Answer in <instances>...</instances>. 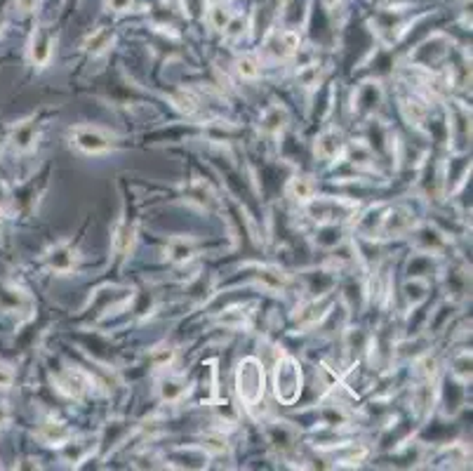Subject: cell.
<instances>
[{
    "instance_id": "obj_1",
    "label": "cell",
    "mask_w": 473,
    "mask_h": 471,
    "mask_svg": "<svg viewBox=\"0 0 473 471\" xmlns=\"http://www.w3.org/2000/svg\"><path fill=\"white\" fill-rule=\"evenodd\" d=\"M236 382H238V393H241V398L248 403V408H252V405H257L259 401H262V396H264V370H262V365H259L257 358H245L243 360L241 367H238Z\"/></svg>"
},
{
    "instance_id": "obj_2",
    "label": "cell",
    "mask_w": 473,
    "mask_h": 471,
    "mask_svg": "<svg viewBox=\"0 0 473 471\" xmlns=\"http://www.w3.org/2000/svg\"><path fill=\"white\" fill-rule=\"evenodd\" d=\"M302 391V370L295 358H283L276 365V396L283 403H295Z\"/></svg>"
},
{
    "instance_id": "obj_3",
    "label": "cell",
    "mask_w": 473,
    "mask_h": 471,
    "mask_svg": "<svg viewBox=\"0 0 473 471\" xmlns=\"http://www.w3.org/2000/svg\"><path fill=\"white\" fill-rule=\"evenodd\" d=\"M73 144L80 148L83 153L97 156L111 148V137L106 132H101L99 127H76L73 130Z\"/></svg>"
},
{
    "instance_id": "obj_4",
    "label": "cell",
    "mask_w": 473,
    "mask_h": 471,
    "mask_svg": "<svg viewBox=\"0 0 473 471\" xmlns=\"http://www.w3.org/2000/svg\"><path fill=\"white\" fill-rule=\"evenodd\" d=\"M55 384H57V389L64 393V396L83 398L87 393V389H90V377L83 370H78V367H69V370H64V372L57 375Z\"/></svg>"
},
{
    "instance_id": "obj_5",
    "label": "cell",
    "mask_w": 473,
    "mask_h": 471,
    "mask_svg": "<svg viewBox=\"0 0 473 471\" xmlns=\"http://www.w3.org/2000/svg\"><path fill=\"white\" fill-rule=\"evenodd\" d=\"M299 43H302V38L297 31L285 29V31H278V34H274L269 38L267 50L276 57V59H285V57L295 55L297 50H299Z\"/></svg>"
},
{
    "instance_id": "obj_6",
    "label": "cell",
    "mask_w": 473,
    "mask_h": 471,
    "mask_svg": "<svg viewBox=\"0 0 473 471\" xmlns=\"http://www.w3.org/2000/svg\"><path fill=\"white\" fill-rule=\"evenodd\" d=\"M38 436L48 445H66L71 441V429L64 422H59V419H48V422L41 424Z\"/></svg>"
},
{
    "instance_id": "obj_7",
    "label": "cell",
    "mask_w": 473,
    "mask_h": 471,
    "mask_svg": "<svg viewBox=\"0 0 473 471\" xmlns=\"http://www.w3.org/2000/svg\"><path fill=\"white\" fill-rule=\"evenodd\" d=\"M52 55V36L45 29H36L31 38V62L36 66H45Z\"/></svg>"
},
{
    "instance_id": "obj_8",
    "label": "cell",
    "mask_w": 473,
    "mask_h": 471,
    "mask_svg": "<svg viewBox=\"0 0 473 471\" xmlns=\"http://www.w3.org/2000/svg\"><path fill=\"white\" fill-rule=\"evenodd\" d=\"M341 153H344V141L334 130L320 134L316 141V156H320L323 160H337Z\"/></svg>"
},
{
    "instance_id": "obj_9",
    "label": "cell",
    "mask_w": 473,
    "mask_h": 471,
    "mask_svg": "<svg viewBox=\"0 0 473 471\" xmlns=\"http://www.w3.org/2000/svg\"><path fill=\"white\" fill-rule=\"evenodd\" d=\"M288 193H290V198L297 203H311L313 201L316 186H313V182H311V177H295V179H290Z\"/></svg>"
},
{
    "instance_id": "obj_10",
    "label": "cell",
    "mask_w": 473,
    "mask_h": 471,
    "mask_svg": "<svg viewBox=\"0 0 473 471\" xmlns=\"http://www.w3.org/2000/svg\"><path fill=\"white\" fill-rule=\"evenodd\" d=\"M36 127L34 122H22V125L15 127V132H12L10 141L15 144L17 151H31V148L36 146Z\"/></svg>"
},
{
    "instance_id": "obj_11",
    "label": "cell",
    "mask_w": 473,
    "mask_h": 471,
    "mask_svg": "<svg viewBox=\"0 0 473 471\" xmlns=\"http://www.w3.org/2000/svg\"><path fill=\"white\" fill-rule=\"evenodd\" d=\"M73 264H76V255H73V250L66 248V245H59V248L52 250L50 267L55 271H59V274H69V271L73 269Z\"/></svg>"
},
{
    "instance_id": "obj_12",
    "label": "cell",
    "mask_w": 473,
    "mask_h": 471,
    "mask_svg": "<svg viewBox=\"0 0 473 471\" xmlns=\"http://www.w3.org/2000/svg\"><path fill=\"white\" fill-rule=\"evenodd\" d=\"M231 17L233 15H231L229 5H226L224 0H217V3H212L210 10H207V22H210V27L217 29V31H224L226 24L231 22Z\"/></svg>"
},
{
    "instance_id": "obj_13",
    "label": "cell",
    "mask_w": 473,
    "mask_h": 471,
    "mask_svg": "<svg viewBox=\"0 0 473 471\" xmlns=\"http://www.w3.org/2000/svg\"><path fill=\"white\" fill-rule=\"evenodd\" d=\"M259 283H262L264 288L269 290H283L285 286L290 283L288 274L276 267H264L262 271H259Z\"/></svg>"
},
{
    "instance_id": "obj_14",
    "label": "cell",
    "mask_w": 473,
    "mask_h": 471,
    "mask_svg": "<svg viewBox=\"0 0 473 471\" xmlns=\"http://www.w3.org/2000/svg\"><path fill=\"white\" fill-rule=\"evenodd\" d=\"M111 43H113L111 31L99 29V31H94V34L87 38L85 48H87V52H90V55L99 57V55H104V52H108V48H111Z\"/></svg>"
},
{
    "instance_id": "obj_15",
    "label": "cell",
    "mask_w": 473,
    "mask_h": 471,
    "mask_svg": "<svg viewBox=\"0 0 473 471\" xmlns=\"http://www.w3.org/2000/svg\"><path fill=\"white\" fill-rule=\"evenodd\" d=\"M285 120H288V113H285V108L271 106L262 115V130L264 132H281L283 125H285Z\"/></svg>"
},
{
    "instance_id": "obj_16",
    "label": "cell",
    "mask_w": 473,
    "mask_h": 471,
    "mask_svg": "<svg viewBox=\"0 0 473 471\" xmlns=\"http://www.w3.org/2000/svg\"><path fill=\"white\" fill-rule=\"evenodd\" d=\"M172 104L177 106L181 113L191 115L198 111V97L193 90H179V92L172 94Z\"/></svg>"
},
{
    "instance_id": "obj_17",
    "label": "cell",
    "mask_w": 473,
    "mask_h": 471,
    "mask_svg": "<svg viewBox=\"0 0 473 471\" xmlns=\"http://www.w3.org/2000/svg\"><path fill=\"white\" fill-rule=\"evenodd\" d=\"M167 257L172 262H186L193 257V243L186 241V238H174V241L167 245Z\"/></svg>"
},
{
    "instance_id": "obj_18",
    "label": "cell",
    "mask_w": 473,
    "mask_h": 471,
    "mask_svg": "<svg viewBox=\"0 0 473 471\" xmlns=\"http://www.w3.org/2000/svg\"><path fill=\"white\" fill-rule=\"evenodd\" d=\"M238 73H241V78H245V80H255V78H259V71H262V66H259V59L255 55H245V57H241L238 59Z\"/></svg>"
},
{
    "instance_id": "obj_19",
    "label": "cell",
    "mask_w": 473,
    "mask_h": 471,
    "mask_svg": "<svg viewBox=\"0 0 473 471\" xmlns=\"http://www.w3.org/2000/svg\"><path fill=\"white\" fill-rule=\"evenodd\" d=\"M132 241H134V229L129 227V224H120L113 236L115 250H118V253H127V250L132 248Z\"/></svg>"
},
{
    "instance_id": "obj_20",
    "label": "cell",
    "mask_w": 473,
    "mask_h": 471,
    "mask_svg": "<svg viewBox=\"0 0 473 471\" xmlns=\"http://www.w3.org/2000/svg\"><path fill=\"white\" fill-rule=\"evenodd\" d=\"M403 113H405V118L410 120V122H414V125H419L424 118H426V106L422 104V101H405L403 104Z\"/></svg>"
},
{
    "instance_id": "obj_21",
    "label": "cell",
    "mask_w": 473,
    "mask_h": 471,
    "mask_svg": "<svg viewBox=\"0 0 473 471\" xmlns=\"http://www.w3.org/2000/svg\"><path fill=\"white\" fill-rule=\"evenodd\" d=\"M203 448L207 453H224L226 450V438L222 434H207L203 438Z\"/></svg>"
},
{
    "instance_id": "obj_22",
    "label": "cell",
    "mask_w": 473,
    "mask_h": 471,
    "mask_svg": "<svg viewBox=\"0 0 473 471\" xmlns=\"http://www.w3.org/2000/svg\"><path fill=\"white\" fill-rule=\"evenodd\" d=\"M153 365L155 367H170L174 363V349H170V346H163V349H158L153 353Z\"/></svg>"
},
{
    "instance_id": "obj_23",
    "label": "cell",
    "mask_w": 473,
    "mask_h": 471,
    "mask_svg": "<svg viewBox=\"0 0 473 471\" xmlns=\"http://www.w3.org/2000/svg\"><path fill=\"white\" fill-rule=\"evenodd\" d=\"M243 31H245V19L243 17H236V19L231 17V22L226 24L224 34H226V38H229V41H236V38L243 36Z\"/></svg>"
},
{
    "instance_id": "obj_24",
    "label": "cell",
    "mask_w": 473,
    "mask_h": 471,
    "mask_svg": "<svg viewBox=\"0 0 473 471\" xmlns=\"http://www.w3.org/2000/svg\"><path fill=\"white\" fill-rule=\"evenodd\" d=\"M181 393H184V384H181V382H174V379H170V382L163 384V396L167 398V401H177Z\"/></svg>"
},
{
    "instance_id": "obj_25",
    "label": "cell",
    "mask_w": 473,
    "mask_h": 471,
    "mask_svg": "<svg viewBox=\"0 0 473 471\" xmlns=\"http://www.w3.org/2000/svg\"><path fill=\"white\" fill-rule=\"evenodd\" d=\"M12 379H15V372H12L10 365L0 363V389H8L12 384Z\"/></svg>"
},
{
    "instance_id": "obj_26",
    "label": "cell",
    "mask_w": 473,
    "mask_h": 471,
    "mask_svg": "<svg viewBox=\"0 0 473 471\" xmlns=\"http://www.w3.org/2000/svg\"><path fill=\"white\" fill-rule=\"evenodd\" d=\"M36 3L38 0H15V5L22 12H31V10H36Z\"/></svg>"
},
{
    "instance_id": "obj_27",
    "label": "cell",
    "mask_w": 473,
    "mask_h": 471,
    "mask_svg": "<svg viewBox=\"0 0 473 471\" xmlns=\"http://www.w3.org/2000/svg\"><path fill=\"white\" fill-rule=\"evenodd\" d=\"M8 422H10V410H8V405H5V403H0V429H3Z\"/></svg>"
},
{
    "instance_id": "obj_28",
    "label": "cell",
    "mask_w": 473,
    "mask_h": 471,
    "mask_svg": "<svg viewBox=\"0 0 473 471\" xmlns=\"http://www.w3.org/2000/svg\"><path fill=\"white\" fill-rule=\"evenodd\" d=\"M129 3H132V0H108V5H111L113 10H127L129 8Z\"/></svg>"
},
{
    "instance_id": "obj_29",
    "label": "cell",
    "mask_w": 473,
    "mask_h": 471,
    "mask_svg": "<svg viewBox=\"0 0 473 471\" xmlns=\"http://www.w3.org/2000/svg\"><path fill=\"white\" fill-rule=\"evenodd\" d=\"M3 29H5V15L0 12V31H3Z\"/></svg>"
},
{
    "instance_id": "obj_30",
    "label": "cell",
    "mask_w": 473,
    "mask_h": 471,
    "mask_svg": "<svg viewBox=\"0 0 473 471\" xmlns=\"http://www.w3.org/2000/svg\"><path fill=\"white\" fill-rule=\"evenodd\" d=\"M0 224H3V212H0Z\"/></svg>"
}]
</instances>
